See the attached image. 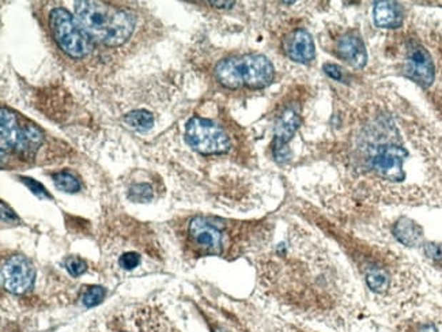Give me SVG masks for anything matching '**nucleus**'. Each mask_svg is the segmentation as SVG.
I'll return each instance as SVG.
<instances>
[{"instance_id":"obj_17","label":"nucleus","mask_w":442,"mask_h":332,"mask_svg":"<svg viewBox=\"0 0 442 332\" xmlns=\"http://www.w3.org/2000/svg\"><path fill=\"white\" fill-rule=\"evenodd\" d=\"M124 121L127 123L132 130L147 131L154 126V116L147 111H134L124 117Z\"/></svg>"},{"instance_id":"obj_8","label":"nucleus","mask_w":442,"mask_h":332,"mask_svg":"<svg viewBox=\"0 0 442 332\" xmlns=\"http://www.w3.org/2000/svg\"><path fill=\"white\" fill-rule=\"evenodd\" d=\"M51 31L59 46L71 58H85L90 52V40L79 22L64 9H55L49 18Z\"/></svg>"},{"instance_id":"obj_14","label":"nucleus","mask_w":442,"mask_h":332,"mask_svg":"<svg viewBox=\"0 0 442 332\" xmlns=\"http://www.w3.org/2000/svg\"><path fill=\"white\" fill-rule=\"evenodd\" d=\"M19 132H21V126H19L16 115L6 108H1V112H0L1 156H4L6 151L14 150L18 138H19Z\"/></svg>"},{"instance_id":"obj_5","label":"nucleus","mask_w":442,"mask_h":332,"mask_svg":"<svg viewBox=\"0 0 442 332\" xmlns=\"http://www.w3.org/2000/svg\"><path fill=\"white\" fill-rule=\"evenodd\" d=\"M214 76L221 86L228 90L240 87L261 90L273 82L275 69L267 56L248 54L219 60L215 66Z\"/></svg>"},{"instance_id":"obj_11","label":"nucleus","mask_w":442,"mask_h":332,"mask_svg":"<svg viewBox=\"0 0 442 332\" xmlns=\"http://www.w3.org/2000/svg\"><path fill=\"white\" fill-rule=\"evenodd\" d=\"M36 278L33 264L22 255H14L4 261L1 267V279L4 289L13 294L28 291Z\"/></svg>"},{"instance_id":"obj_19","label":"nucleus","mask_w":442,"mask_h":332,"mask_svg":"<svg viewBox=\"0 0 442 332\" xmlns=\"http://www.w3.org/2000/svg\"><path fill=\"white\" fill-rule=\"evenodd\" d=\"M54 183L57 189L67 192V193H75L81 189L79 181L72 174L66 173V172L54 174Z\"/></svg>"},{"instance_id":"obj_25","label":"nucleus","mask_w":442,"mask_h":332,"mask_svg":"<svg viewBox=\"0 0 442 332\" xmlns=\"http://www.w3.org/2000/svg\"><path fill=\"white\" fill-rule=\"evenodd\" d=\"M22 181L25 183V186L36 195V196H39V198H48V199H51L52 196L48 193V191L45 189V188L40 184V183H37L36 180H33V178H26V177H24L22 178Z\"/></svg>"},{"instance_id":"obj_7","label":"nucleus","mask_w":442,"mask_h":332,"mask_svg":"<svg viewBox=\"0 0 442 332\" xmlns=\"http://www.w3.org/2000/svg\"><path fill=\"white\" fill-rule=\"evenodd\" d=\"M231 234L228 223L216 218L198 216L188 223V241L201 256H222Z\"/></svg>"},{"instance_id":"obj_10","label":"nucleus","mask_w":442,"mask_h":332,"mask_svg":"<svg viewBox=\"0 0 442 332\" xmlns=\"http://www.w3.org/2000/svg\"><path fill=\"white\" fill-rule=\"evenodd\" d=\"M302 126V108L298 101H290L282 105L273 119L272 156L275 161L283 164L290 159L288 142L294 138Z\"/></svg>"},{"instance_id":"obj_15","label":"nucleus","mask_w":442,"mask_h":332,"mask_svg":"<svg viewBox=\"0 0 442 332\" xmlns=\"http://www.w3.org/2000/svg\"><path fill=\"white\" fill-rule=\"evenodd\" d=\"M43 144V134L36 126L25 124L21 127L19 138L15 146L14 151L16 154L29 159L36 154L40 145Z\"/></svg>"},{"instance_id":"obj_26","label":"nucleus","mask_w":442,"mask_h":332,"mask_svg":"<svg viewBox=\"0 0 442 332\" xmlns=\"http://www.w3.org/2000/svg\"><path fill=\"white\" fill-rule=\"evenodd\" d=\"M1 219H3V222H16L18 221V217L15 216L14 211L9 207V206H6V203L1 202Z\"/></svg>"},{"instance_id":"obj_9","label":"nucleus","mask_w":442,"mask_h":332,"mask_svg":"<svg viewBox=\"0 0 442 332\" xmlns=\"http://www.w3.org/2000/svg\"><path fill=\"white\" fill-rule=\"evenodd\" d=\"M186 139L188 145L203 156H221L230 149L226 131L213 120L199 116L186 123Z\"/></svg>"},{"instance_id":"obj_2","label":"nucleus","mask_w":442,"mask_h":332,"mask_svg":"<svg viewBox=\"0 0 442 332\" xmlns=\"http://www.w3.org/2000/svg\"><path fill=\"white\" fill-rule=\"evenodd\" d=\"M332 237L356 267L358 275L371 294L386 303L410 301L419 288L421 279L415 267L392 249L362 240L356 233L329 223Z\"/></svg>"},{"instance_id":"obj_1","label":"nucleus","mask_w":442,"mask_h":332,"mask_svg":"<svg viewBox=\"0 0 442 332\" xmlns=\"http://www.w3.org/2000/svg\"><path fill=\"white\" fill-rule=\"evenodd\" d=\"M333 112L318 154L358 204L442 203V123L386 81L351 71L332 82Z\"/></svg>"},{"instance_id":"obj_22","label":"nucleus","mask_w":442,"mask_h":332,"mask_svg":"<svg viewBox=\"0 0 442 332\" xmlns=\"http://www.w3.org/2000/svg\"><path fill=\"white\" fill-rule=\"evenodd\" d=\"M66 268L67 271L70 273L72 276H81L86 271V263L82 259L76 258V256H71L66 261Z\"/></svg>"},{"instance_id":"obj_16","label":"nucleus","mask_w":442,"mask_h":332,"mask_svg":"<svg viewBox=\"0 0 442 332\" xmlns=\"http://www.w3.org/2000/svg\"><path fill=\"white\" fill-rule=\"evenodd\" d=\"M395 238L400 244L407 246H416L423 240V231L419 225H416L414 221L403 218L398 221L392 229Z\"/></svg>"},{"instance_id":"obj_20","label":"nucleus","mask_w":442,"mask_h":332,"mask_svg":"<svg viewBox=\"0 0 442 332\" xmlns=\"http://www.w3.org/2000/svg\"><path fill=\"white\" fill-rule=\"evenodd\" d=\"M129 198L132 202H150L153 199V189L147 184L134 186L129 189Z\"/></svg>"},{"instance_id":"obj_12","label":"nucleus","mask_w":442,"mask_h":332,"mask_svg":"<svg viewBox=\"0 0 442 332\" xmlns=\"http://www.w3.org/2000/svg\"><path fill=\"white\" fill-rule=\"evenodd\" d=\"M282 51L294 63L309 64L316 59L313 36L303 28L290 30L282 40Z\"/></svg>"},{"instance_id":"obj_4","label":"nucleus","mask_w":442,"mask_h":332,"mask_svg":"<svg viewBox=\"0 0 442 332\" xmlns=\"http://www.w3.org/2000/svg\"><path fill=\"white\" fill-rule=\"evenodd\" d=\"M76 21L86 34L106 46L126 43L135 29L132 13L101 1H75Z\"/></svg>"},{"instance_id":"obj_6","label":"nucleus","mask_w":442,"mask_h":332,"mask_svg":"<svg viewBox=\"0 0 442 332\" xmlns=\"http://www.w3.org/2000/svg\"><path fill=\"white\" fill-rule=\"evenodd\" d=\"M326 48L339 64L362 73L369 64V49L359 25L335 21L326 30Z\"/></svg>"},{"instance_id":"obj_18","label":"nucleus","mask_w":442,"mask_h":332,"mask_svg":"<svg viewBox=\"0 0 442 332\" xmlns=\"http://www.w3.org/2000/svg\"><path fill=\"white\" fill-rule=\"evenodd\" d=\"M401 332H442V320L431 318L410 320Z\"/></svg>"},{"instance_id":"obj_23","label":"nucleus","mask_w":442,"mask_h":332,"mask_svg":"<svg viewBox=\"0 0 442 332\" xmlns=\"http://www.w3.org/2000/svg\"><path fill=\"white\" fill-rule=\"evenodd\" d=\"M141 263V256L136 253V252H127L124 253L123 256H120L119 259V264L121 268L124 270H134L139 266Z\"/></svg>"},{"instance_id":"obj_21","label":"nucleus","mask_w":442,"mask_h":332,"mask_svg":"<svg viewBox=\"0 0 442 332\" xmlns=\"http://www.w3.org/2000/svg\"><path fill=\"white\" fill-rule=\"evenodd\" d=\"M104 298H105V289L101 286H91L90 289L86 290L82 303H85L87 308H93L102 303Z\"/></svg>"},{"instance_id":"obj_13","label":"nucleus","mask_w":442,"mask_h":332,"mask_svg":"<svg viewBox=\"0 0 442 332\" xmlns=\"http://www.w3.org/2000/svg\"><path fill=\"white\" fill-rule=\"evenodd\" d=\"M371 21L374 28L386 33L400 30L407 21L406 7L396 1H377L371 7Z\"/></svg>"},{"instance_id":"obj_3","label":"nucleus","mask_w":442,"mask_h":332,"mask_svg":"<svg viewBox=\"0 0 442 332\" xmlns=\"http://www.w3.org/2000/svg\"><path fill=\"white\" fill-rule=\"evenodd\" d=\"M383 55L399 75L437 93V85L442 84V33L437 26L406 21L401 29L386 33Z\"/></svg>"},{"instance_id":"obj_24","label":"nucleus","mask_w":442,"mask_h":332,"mask_svg":"<svg viewBox=\"0 0 442 332\" xmlns=\"http://www.w3.org/2000/svg\"><path fill=\"white\" fill-rule=\"evenodd\" d=\"M425 255L428 259L437 264H442V244H434V243H428L425 244Z\"/></svg>"}]
</instances>
